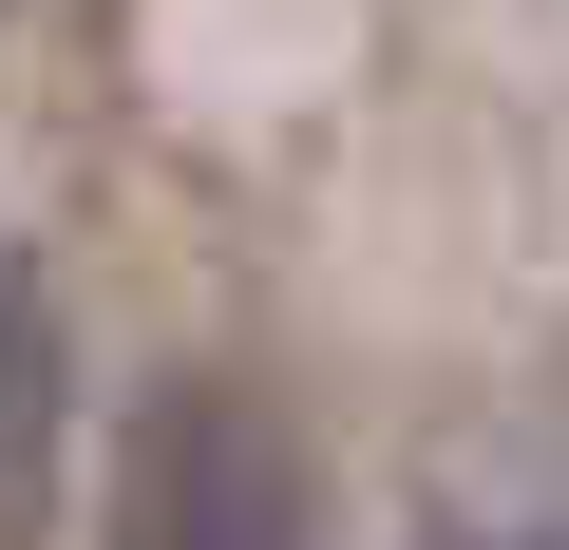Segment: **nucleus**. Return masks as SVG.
I'll return each mask as SVG.
<instances>
[{"mask_svg":"<svg viewBox=\"0 0 569 550\" xmlns=\"http://www.w3.org/2000/svg\"><path fill=\"white\" fill-rule=\"evenodd\" d=\"M114 550H305V474L228 380H171L114 437Z\"/></svg>","mask_w":569,"mask_h":550,"instance_id":"f257e3e1","label":"nucleus"},{"mask_svg":"<svg viewBox=\"0 0 569 550\" xmlns=\"http://www.w3.org/2000/svg\"><path fill=\"white\" fill-rule=\"evenodd\" d=\"M39 512H58V323L0 266V550H39Z\"/></svg>","mask_w":569,"mask_h":550,"instance_id":"f03ea898","label":"nucleus"},{"mask_svg":"<svg viewBox=\"0 0 569 550\" xmlns=\"http://www.w3.org/2000/svg\"><path fill=\"white\" fill-rule=\"evenodd\" d=\"M437 550H550V531H437Z\"/></svg>","mask_w":569,"mask_h":550,"instance_id":"7ed1b4c3","label":"nucleus"}]
</instances>
